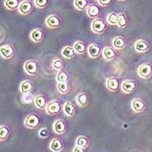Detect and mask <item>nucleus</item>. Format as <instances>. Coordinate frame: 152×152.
<instances>
[{
    "label": "nucleus",
    "mask_w": 152,
    "mask_h": 152,
    "mask_svg": "<svg viewBox=\"0 0 152 152\" xmlns=\"http://www.w3.org/2000/svg\"><path fill=\"white\" fill-rule=\"evenodd\" d=\"M23 124L30 129H37L41 124V117L35 112L30 113L24 118Z\"/></svg>",
    "instance_id": "obj_1"
},
{
    "label": "nucleus",
    "mask_w": 152,
    "mask_h": 152,
    "mask_svg": "<svg viewBox=\"0 0 152 152\" xmlns=\"http://www.w3.org/2000/svg\"><path fill=\"white\" fill-rule=\"evenodd\" d=\"M23 70L30 76H36L39 70V64L37 61L33 59L27 60L23 64Z\"/></svg>",
    "instance_id": "obj_2"
},
{
    "label": "nucleus",
    "mask_w": 152,
    "mask_h": 152,
    "mask_svg": "<svg viewBox=\"0 0 152 152\" xmlns=\"http://www.w3.org/2000/svg\"><path fill=\"white\" fill-rule=\"evenodd\" d=\"M62 110H63V105L61 104L59 100H52V101L49 102L46 108H45L46 113L50 116L58 115L61 112Z\"/></svg>",
    "instance_id": "obj_3"
},
{
    "label": "nucleus",
    "mask_w": 152,
    "mask_h": 152,
    "mask_svg": "<svg viewBox=\"0 0 152 152\" xmlns=\"http://www.w3.org/2000/svg\"><path fill=\"white\" fill-rule=\"evenodd\" d=\"M137 74L141 78L148 79L152 76V64L151 63H142L137 69Z\"/></svg>",
    "instance_id": "obj_4"
},
{
    "label": "nucleus",
    "mask_w": 152,
    "mask_h": 152,
    "mask_svg": "<svg viewBox=\"0 0 152 152\" xmlns=\"http://www.w3.org/2000/svg\"><path fill=\"white\" fill-rule=\"evenodd\" d=\"M107 29V23L101 18H96L91 23V30L96 34H103Z\"/></svg>",
    "instance_id": "obj_5"
},
{
    "label": "nucleus",
    "mask_w": 152,
    "mask_h": 152,
    "mask_svg": "<svg viewBox=\"0 0 152 152\" xmlns=\"http://www.w3.org/2000/svg\"><path fill=\"white\" fill-rule=\"evenodd\" d=\"M137 86H138L137 83L132 79H126L121 83L122 91L126 94L133 93L134 91H136L137 89Z\"/></svg>",
    "instance_id": "obj_6"
},
{
    "label": "nucleus",
    "mask_w": 152,
    "mask_h": 152,
    "mask_svg": "<svg viewBox=\"0 0 152 152\" xmlns=\"http://www.w3.org/2000/svg\"><path fill=\"white\" fill-rule=\"evenodd\" d=\"M45 24L47 25V27L50 29H57L59 28L62 24V18L57 14H51L47 17Z\"/></svg>",
    "instance_id": "obj_7"
},
{
    "label": "nucleus",
    "mask_w": 152,
    "mask_h": 152,
    "mask_svg": "<svg viewBox=\"0 0 152 152\" xmlns=\"http://www.w3.org/2000/svg\"><path fill=\"white\" fill-rule=\"evenodd\" d=\"M35 4L31 0H23L18 7V12L22 15H28L33 11Z\"/></svg>",
    "instance_id": "obj_8"
},
{
    "label": "nucleus",
    "mask_w": 152,
    "mask_h": 152,
    "mask_svg": "<svg viewBox=\"0 0 152 152\" xmlns=\"http://www.w3.org/2000/svg\"><path fill=\"white\" fill-rule=\"evenodd\" d=\"M0 54L1 57L4 59H11L14 57L15 54V49L12 45L7 44L4 45L0 48Z\"/></svg>",
    "instance_id": "obj_9"
},
{
    "label": "nucleus",
    "mask_w": 152,
    "mask_h": 152,
    "mask_svg": "<svg viewBox=\"0 0 152 152\" xmlns=\"http://www.w3.org/2000/svg\"><path fill=\"white\" fill-rule=\"evenodd\" d=\"M131 109L137 113L143 112L146 109V102L142 98H134L131 101Z\"/></svg>",
    "instance_id": "obj_10"
},
{
    "label": "nucleus",
    "mask_w": 152,
    "mask_h": 152,
    "mask_svg": "<svg viewBox=\"0 0 152 152\" xmlns=\"http://www.w3.org/2000/svg\"><path fill=\"white\" fill-rule=\"evenodd\" d=\"M68 129L67 124L64 119H57L53 124V130L55 133L58 135L64 134Z\"/></svg>",
    "instance_id": "obj_11"
},
{
    "label": "nucleus",
    "mask_w": 152,
    "mask_h": 152,
    "mask_svg": "<svg viewBox=\"0 0 152 152\" xmlns=\"http://www.w3.org/2000/svg\"><path fill=\"white\" fill-rule=\"evenodd\" d=\"M88 54L89 56L91 58H99L102 53H103V49L102 47L100 46L99 45L97 44H91L89 46H88Z\"/></svg>",
    "instance_id": "obj_12"
},
{
    "label": "nucleus",
    "mask_w": 152,
    "mask_h": 152,
    "mask_svg": "<svg viewBox=\"0 0 152 152\" xmlns=\"http://www.w3.org/2000/svg\"><path fill=\"white\" fill-rule=\"evenodd\" d=\"M102 13V9L99 5L91 4L88 6V8L86 9V14L88 15L89 18H97Z\"/></svg>",
    "instance_id": "obj_13"
},
{
    "label": "nucleus",
    "mask_w": 152,
    "mask_h": 152,
    "mask_svg": "<svg viewBox=\"0 0 152 152\" xmlns=\"http://www.w3.org/2000/svg\"><path fill=\"white\" fill-rule=\"evenodd\" d=\"M102 55H103V58L105 59L106 61H111L117 58V50L114 47L106 46L103 49Z\"/></svg>",
    "instance_id": "obj_14"
},
{
    "label": "nucleus",
    "mask_w": 152,
    "mask_h": 152,
    "mask_svg": "<svg viewBox=\"0 0 152 152\" xmlns=\"http://www.w3.org/2000/svg\"><path fill=\"white\" fill-rule=\"evenodd\" d=\"M105 83L107 89L110 91H117L120 88V81L116 77H110Z\"/></svg>",
    "instance_id": "obj_15"
},
{
    "label": "nucleus",
    "mask_w": 152,
    "mask_h": 152,
    "mask_svg": "<svg viewBox=\"0 0 152 152\" xmlns=\"http://www.w3.org/2000/svg\"><path fill=\"white\" fill-rule=\"evenodd\" d=\"M134 48H135L137 52L144 53L150 50V44L144 39H138L136 41V43L134 45Z\"/></svg>",
    "instance_id": "obj_16"
},
{
    "label": "nucleus",
    "mask_w": 152,
    "mask_h": 152,
    "mask_svg": "<svg viewBox=\"0 0 152 152\" xmlns=\"http://www.w3.org/2000/svg\"><path fill=\"white\" fill-rule=\"evenodd\" d=\"M30 37H31V39L34 43H41L43 41V39H44L45 32L40 28H35V29H33L31 31Z\"/></svg>",
    "instance_id": "obj_17"
},
{
    "label": "nucleus",
    "mask_w": 152,
    "mask_h": 152,
    "mask_svg": "<svg viewBox=\"0 0 152 152\" xmlns=\"http://www.w3.org/2000/svg\"><path fill=\"white\" fill-rule=\"evenodd\" d=\"M49 147H50V150L53 152H61L64 148V142L63 141L59 138H53L52 140L50 142V144H49Z\"/></svg>",
    "instance_id": "obj_18"
},
{
    "label": "nucleus",
    "mask_w": 152,
    "mask_h": 152,
    "mask_svg": "<svg viewBox=\"0 0 152 152\" xmlns=\"http://www.w3.org/2000/svg\"><path fill=\"white\" fill-rule=\"evenodd\" d=\"M34 104H35L36 107L37 109L43 110L46 108L47 104H48V101H47V96L44 94H38L35 96L34 99Z\"/></svg>",
    "instance_id": "obj_19"
},
{
    "label": "nucleus",
    "mask_w": 152,
    "mask_h": 152,
    "mask_svg": "<svg viewBox=\"0 0 152 152\" xmlns=\"http://www.w3.org/2000/svg\"><path fill=\"white\" fill-rule=\"evenodd\" d=\"M34 90V83L30 79H26L23 80V82L20 83L19 86V91L22 94L30 93Z\"/></svg>",
    "instance_id": "obj_20"
},
{
    "label": "nucleus",
    "mask_w": 152,
    "mask_h": 152,
    "mask_svg": "<svg viewBox=\"0 0 152 152\" xmlns=\"http://www.w3.org/2000/svg\"><path fill=\"white\" fill-rule=\"evenodd\" d=\"M63 111L65 116L69 117H73L76 113V107L70 101H66L63 104Z\"/></svg>",
    "instance_id": "obj_21"
},
{
    "label": "nucleus",
    "mask_w": 152,
    "mask_h": 152,
    "mask_svg": "<svg viewBox=\"0 0 152 152\" xmlns=\"http://www.w3.org/2000/svg\"><path fill=\"white\" fill-rule=\"evenodd\" d=\"M76 103L80 107H86L90 103V96L85 92H81L76 96Z\"/></svg>",
    "instance_id": "obj_22"
},
{
    "label": "nucleus",
    "mask_w": 152,
    "mask_h": 152,
    "mask_svg": "<svg viewBox=\"0 0 152 152\" xmlns=\"http://www.w3.org/2000/svg\"><path fill=\"white\" fill-rule=\"evenodd\" d=\"M75 54H76V51H75L74 47L70 46V45L64 46L61 50V55L66 59L73 58L75 57Z\"/></svg>",
    "instance_id": "obj_23"
},
{
    "label": "nucleus",
    "mask_w": 152,
    "mask_h": 152,
    "mask_svg": "<svg viewBox=\"0 0 152 152\" xmlns=\"http://www.w3.org/2000/svg\"><path fill=\"white\" fill-rule=\"evenodd\" d=\"M112 45L116 50H123L126 46V40L124 37H116L112 40Z\"/></svg>",
    "instance_id": "obj_24"
},
{
    "label": "nucleus",
    "mask_w": 152,
    "mask_h": 152,
    "mask_svg": "<svg viewBox=\"0 0 152 152\" xmlns=\"http://www.w3.org/2000/svg\"><path fill=\"white\" fill-rule=\"evenodd\" d=\"M73 47H74V49H75L76 53H77V54H79V55L84 54L86 51H88V46H87V45H86L84 42L81 41V40L76 41L75 44H74V45H73Z\"/></svg>",
    "instance_id": "obj_25"
},
{
    "label": "nucleus",
    "mask_w": 152,
    "mask_h": 152,
    "mask_svg": "<svg viewBox=\"0 0 152 152\" xmlns=\"http://www.w3.org/2000/svg\"><path fill=\"white\" fill-rule=\"evenodd\" d=\"M20 1L19 0H4V7L10 11H15V10H18V7L20 5Z\"/></svg>",
    "instance_id": "obj_26"
},
{
    "label": "nucleus",
    "mask_w": 152,
    "mask_h": 152,
    "mask_svg": "<svg viewBox=\"0 0 152 152\" xmlns=\"http://www.w3.org/2000/svg\"><path fill=\"white\" fill-rule=\"evenodd\" d=\"M70 79V74L64 70H59L56 76V80L58 83L69 82Z\"/></svg>",
    "instance_id": "obj_27"
},
{
    "label": "nucleus",
    "mask_w": 152,
    "mask_h": 152,
    "mask_svg": "<svg viewBox=\"0 0 152 152\" xmlns=\"http://www.w3.org/2000/svg\"><path fill=\"white\" fill-rule=\"evenodd\" d=\"M11 134V129L6 124H1L0 126V139L1 141L6 140Z\"/></svg>",
    "instance_id": "obj_28"
},
{
    "label": "nucleus",
    "mask_w": 152,
    "mask_h": 152,
    "mask_svg": "<svg viewBox=\"0 0 152 152\" xmlns=\"http://www.w3.org/2000/svg\"><path fill=\"white\" fill-rule=\"evenodd\" d=\"M74 6L78 11H83L88 8L89 0H74Z\"/></svg>",
    "instance_id": "obj_29"
},
{
    "label": "nucleus",
    "mask_w": 152,
    "mask_h": 152,
    "mask_svg": "<svg viewBox=\"0 0 152 152\" xmlns=\"http://www.w3.org/2000/svg\"><path fill=\"white\" fill-rule=\"evenodd\" d=\"M75 143H76V145H77V146H80V147H83V148L86 149V148L89 146V144H90V140H89V138H88L87 137H85V136H79V137L77 138Z\"/></svg>",
    "instance_id": "obj_30"
},
{
    "label": "nucleus",
    "mask_w": 152,
    "mask_h": 152,
    "mask_svg": "<svg viewBox=\"0 0 152 152\" xmlns=\"http://www.w3.org/2000/svg\"><path fill=\"white\" fill-rule=\"evenodd\" d=\"M57 89L59 93L63 94H67L70 91V84L68 82L64 83H58L57 84Z\"/></svg>",
    "instance_id": "obj_31"
},
{
    "label": "nucleus",
    "mask_w": 152,
    "mask_h": 152,
    "mask_svg": "<svg viewBox=\"0 0 152 152\" xmlns=\"http://www.w3.org/2000/svg\"><path fill=\"white\" fill-rule=\"evenodd\" d=\"M117 26L119 28H125L127 26V17L124 13L120 12L118 13V22Z\"/></svg>",
    "instance_id": "obj_32"
},
{
    "label": "nucleus",
    "mask_w": 152,
    "mask_h": 152,
    "mask_svg": "<svg viewBox=\"0 0 152 152\" xmlns=\"http://www.w3.org/2000/svg\"><path fill=\"white\" fill-rule=\"evenodd\" d=\"M107 22L110 25H117L118 22V13L111 12L107 16Z\"/></svg>",
    "instance_id": "obj_33"
},
{
    "label": "nucleus",
    "mask_w": 152,
    "mask_h": 152,
    "mask_svg": "<svg viewBox=\"0 0 152 152\" xmlns=\"http://www.w3.org/2000/svg\"><path fill=\"white\" fill-rule=\"evenodd\" d=\"M51 66L54 70H64V63L62 59L60 58H56L53 60L52 64H51Z\"/></svg>",
    "instance_id": "obj_34"
},
{
    "label": "nucleus",
    "mask_w": 152,
    "mask_h": 152,
    "mask_svg": "<svg viewBox=\"0 0 152 152\" xmlns=\"http://www.w3.org/2000/svg\"><path fill=\"white\" fill-rule=\"evenodd\" d=\"M34 99H35V96H32L31 92L23 94V96H22V102L24 104H31V102L34 101Z\"/></svg>",
    "instance_id": "obj_35"
},
{
    "label": "nucleus",
    "mask_w": 152,
    "mask_h": 152,
    "mask_svg": "<svg viewBox=\"0 0 152 152\" xmlns=\"http://www.w3.org/2000/svg\"><path fill=\"white\" fill-rule=\"evenodd\" d=\"M33 2H34L35 7H37L39 9L45 8L49 4V0H34Z\"/></svg>",
    "instance_id": "obj_36"
},
{
    "label": "nucleus",
    "mask_w": 152,
    "mask_h": 152,
    "mask_svg": "<svg viewBox=\"0 0 152 152\" xmlns=\"http://www.w3.org/2000/svg\"><path fill=\"white\" fill-rule=\"evenodd\" d=\"M38 136H39L40 138H43V139L48 138L49 136H50V131H49V129H46V128H42V129L39 130Z\"/></svg>",
    "instance_id": "obj_37"
},
{
    "label": "nucleus",
    "mask_w": 152,
    "mask_h": 152,
    "mask_svg": "<svg viewBox=\"0 0 152 152\" xmlns=\"http://www.w3.org/2000/svg\"><path fill=\"white\" fill-rule=\"evenodd\" d=\"M99 5L103 6V7H107V6H110L112 0H97Z\"/></svg>",
    "instance_id": "obj_38"
},
{
    "label": "nucleus",
    "mask_w": 152,
    "mask_h": 152,
    "mask_svg": "<svg viewBox=\"0 0 152 152\" xmlns=\"http://www.w3.org/2000/svg\"><path fill=\"white\" fill-rule=\"evenodd\" d=\"M72 152H85V149L83 148V147H80V146L76 145V146L73 148Z\"/></svg>",
    "instance_id": "obj_39"
},
{
    "label": "nucleus",
    "mask_w": 152,
    "mask_h": 152,
    "mask_svg": "<svg viewBox=\"0 0 152 152\" xmlns=\"http://www.w3.org/2000/svg\"><path fill=\"white\" fill-rule=\"evenodd\" d=\"M118 1H121V2H124V1H127V0H118Z\"/></svg>",
    "instance_id": "obj_40"
},
{
    "label": "nucleus",
    "mask_w": 152,
    "mask_h": 152,
    "mask_svg": "<svg viewBox=\"0 0 152 152\" xmlns=\"http://www.w3.org/2000/svg\"><path fill=\"white\" fill-rule=\"evenodd\" d=\"M96 1H97V0H96Z\"/></svg>",
    "instance_id": "obj_41"
}]
</instances>
